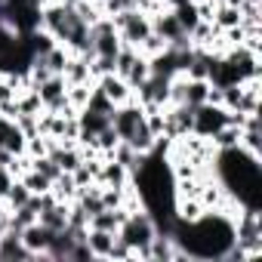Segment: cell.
I'll return each mask as SVG.
<instances>
[{"instance_id": "cell-1", "label": "cell", "mask_w": 262, "mask_h": 262, "mask_svg": "<svg viewBox=\"0 0 262 262\" xmlns=\"http://www.w3.org/2000/svg\"><path fill=\"white\" fill-rule=\"evenodd\" d=\"M155 234H158V219H155L148 210L126 213V219H123L120 228H117V237L133 247V259H136L139 250H148V244H151Z\"/></svg>"}, {"instance_id": "cell-2", "label": "cell", "mask_w": 262, "mask_h": 262, "mask_svg": "<svg viewBox=\"0 0 262 262\" xmlns=\"http://www.w3.org/2000/svg\"><path fill=\"white\" fill-rule=\"evenodd\" d=\"M111 22H114L117 34H120V40L129 43V47H139L151 34V16L142 13V10H136V7L120 10L117 16H111Z\"/></svg>"}, {"instance_id": "cell-3", "label": "cell", "mask_w": 262, "mask_h": 262, "mask_svg": "<svg viewBox=\"0 0 262 262\" xmlns=\"http://www.w3.org/2000/svg\"><path fill=\"white\" fill-rule=\"evenodd\" d=\"M225 123H228V111H225L222 105H210V102H204V105L194 108V129H191V133L210 139L216 129H222Z\"/></svg>"}, {"instance_id": "cell-4", "label": "cell", "mask_w": 262, "mask_h": 262, "mask_svg": "<svg viewBox=\"0 0 262 262\" xmlns=\"http://www.w3.org/2000/svg\"><path fill=\"white\" fill-rule=\"evenodd\" d=\"M53 234H56V231H50L43 222H31V225H25V228L19 231V237H22V244H25V250L31 253L34 262H40V259L47 256V247H50Z\"/></svg>"}, {"instance_id": "cell-5", "label": "cell", "mask_w": 262, "mask_h": 262, "mask_svg": "<svg viewBox=\"0 0 262 262\" xmlns=\"http://www.w3.org/2000/svg\"><path fill=\"white\" fill-rule=\"evenodd\" d=\"M96 90L117 108V105H123L126 99H133V90H129V83L123 80V77H117V74H105V77H99L96 80Z\"/></svg>"}, {"instance_id": "cell-6", "label": "cell", "mask_w": 262, "mask_h": 262, "mask_svg": "<svg viewBox=\"0 0 262 262\" xmlns=\"http://www.w3.org/2000/svg\"><path fill=\"white\" fill-rule=\"evenodd\" d=\"M0 262H34L31 253L25 250L19 231H13V228H7V234L0 237Z\"/></svg>"}, {"instance_id": "cell-7", "label": "cell", "mask_w": 262, "mask_h": 262, "mask_svg": "<svg viewBox=\"0 0 262 262\" xmlns=\"http://www.w3.org/2000/svg\"><path fill=\"white\" fill-rule=\"evenodd\" d=\"M151 31H155V34H161L167 43L185 34V28L179 25V19H176V13H173V10H161V13H155V16H151Z\"/></svg>"}, {"instance_id": "cell-8", "label": "cell", "mask_w": 262, "mask_h": 262, "mask_svg": "<svg viewBox=\"0 0 262 262\" xmlns=\"http://www.w3.org/2000/svg\"><path fill=\"white\" fill-rule=\"evenodd\" d=\"M83 241H86V247H90V253H93V259H108V253H111V244H114V231H102V228H86V234H83Z\"/></svg>"}, {"instance_id": "cell-9", "label": "cell", "mask_w": 262, "mask_h": 262, "mask_svg": "<svg viewBox=\"0 0 262 262\" xmlns=\"http://www.w3.org/2000/svg\"><path fill=\"white\" fill-rule=\"evenodd\" d=\"M96 182H99V185H108V188H123V185H129V170L120 167L117 161H108V158H105V164H102Z\"/></svg>"}, {"instance_id": "cell-10", "label": "cell", "mask_w": 262, "mask_h": 262, "mask_svg": "<svg viewBox=\"0 0 262 262\" xmlns=\"http://www.w3.org/2000/svg\"><path fill=\"white\" fill-rule=\"evenodd\" d=\"M62 77H65V83H96V80L90 77V59H86V56H74V53H71V59H68V65H65V71H62Z\"/></svg>"}, {"instance_id": "cell-11", "label": "cell", "mask_w": 262, "mask_h": 262, "mask_svg": "<svg viewBox=\"0 0 262 262\" xmlns=\"http://www.w3.org/2000/svg\"><path fill=\"white\" fill-rule=\"evenodd\" d=\"M237 151L247 155L250 161H262V129H241V139H237Z\"/></svg>"}, {"instance_id": "cell-12", "label": "cell", "mask_w": 262, "mask_h": 262, "mask_svg": "<svg viewBox=\"0 0 262 262\" xmlns=\"http://www.w3.org/2000/svg\"><path fill=\"white\" fill-rule=\"evenodd\" d=\"M213 25L219 28V31H228V28H234V25H241V10L237 7H228V4H216V10H213Z\"/></svg>"}, {"instance_id": "cell-13", "label": "cell", "mask_w": 262, "mask_h": 262, "mask_svg": "<svg viewBox=\"0 0 262 262\" xmlns=\"http://www.w3.org/2000/svg\"><path fill=\"white\" fill-rule=\"evenodd\" d=\"M93 86H96V83H68V90H65V102L80 114V111L86 108V102H90Z\"/></svg>"}, {"instance_id": "cell-14", "label": "cell", "mask_w": 262, "mask_h": 262, "mask_svg": "<svg viewBox=\"0 0 262 262\" xmlns=\"http://www.w3.org/2000/svg\"><path fill=\"white\" fill-rule=\"evenodd\" d=\"M148 77H151V62H148L145 56H136V59H133V65H129V71H126V77H123V80L129 83V90H136V86H139V83H145Z\"/></svg>"}, {"instance_id": "cell-15", "label": "cell", "mask_w": 262, "mask_h": 262, "mask_svg": "<svg viewBox=\"0 0 262 262\" xmlns=\"http://www.w3.org/2000/svg\"><path fill=\"white\" fill-rule=\"evenodd\" d=\"M237 139H241V126H234V123H225L222 129H216V133L210 136V142L216 145V151L237 148Z\"/></svg>"}, {"instance_id": "cell-16", "label": "cell", "mask_w": 262, "mask_h": 262, "mask_svg": "<svg viewBox=\"0 0 262 262\" xmlns=\"http://www.w3.org/2000/svg\"><path fill=\"white\" fill-rule=\"evenodd\" d=\"M50 191L56 194V201H74V198H77L74 176H71V173H59V176L53 179V188H50Z\"/></svg>"}, {"instance_id": "cell-17", "label": "cell", "mask_w": 262, "mask_h": 262, "mask_svg": "<svg viewBox=\"0 0 262 262\" xmlns=\"http://www.w3.org/2000/svg\"><path fill=\"white\" fill-rule=\"evenodd\" d=\"M68 59H71V50H68L65 43H56L50 53H43V62L50 65V71H53V74H62V71H65V65H68Z\"/></svg>"}, {"instance_id": "cell-18", "label": "cell", "mask_w": 262, "mask_h": 262, "mask_svg": "<svg viewBox=\"0 0 262 262\" xmlns=\"http://www.w3.org/2000/svg\"><path fill=\"white\" fill-rule=\"evenodd\" d=\"M207 93H210V80H188L185 83V105H191V108L204 105Z\"/></svg>"}, {"instance_id": "cell-19", "label": "cell", "mask_w": 262, "mask_h": 262, "mask_svg": "<svg viewBox=\"0 0 262 262\" xmlns=\"http://www.w3.org/2000/svg\"><path fill=\"white\" fill-rule=\"evenodd\" d=\"M4 198H7V207H10V210H16V207H25V204L31 201V191L25 188V182H22V179H13V185L7 188V194H4Z\"/></svg>"}, {"instance_id": "cell-20", "label": "cell", "mask_w": 262, "mask_h": 262, "mask_svg": "<svg viewBox=\"0 0 262 262\" xmlns=\"http://www.w3.org/2000/svg\"><path fill=\"white\" fill-rule=\"evenodd\" d=\"M19 179H22V182H25V188H28V191H31V194H43V191H50V188H53V182H50V179H47V176H43V173H37V170H34V167H31V170H28V173H22V176H19Z\"/></svg>"}, {"instance_id": "cell-21", "label": "cell", "mask_w": 262, "mask_h": 262, "mask_svg": "<svg viewBox=\"0 0 262 262\" xmlns=\"http://www.w3.org/2000/svg\"><path fill=\"white\" fill-rule=\"evenodd\" d=\"M164 50H167V40H164L161 34H155V31H151L139 47H136V53H139V56H145V59H155V56H161Z\"/></svg>"}, {"instance_id": "cell-22", "label": "cell", "mask_w": 262, "mask_h": 262, "mask_svg": "<svg viewBox=\"0 0 262 262\" xmlns=\"http://www.w3.org/2000/svg\"><path fill=\"white\" fill-rule=\"evenodd\" d=\"M31 167H34L37 173H43V176H47L50 182H53V179H56V176L62 173V167H59V164H56V161H53L50 155H43V158H34V161H31Z\"/></svg>"}, {"instance_id": "cell-23", "label": "cell", "mask_w": 262, "mask_h": 262, "mask_svg": "<svg viewBox=\"0 0 262 262\" xmlns=\"http://www.w3.org/2000/svg\"><path fill=\"white\" fill-rule=\"evenodd\" d=\"M86 108H90V111H99V114H114V105H111V102H108V99H105L96 86H93V93H90Z\"/></svg>"}, {"instance_id": "cell-24", "label": "cell", "mask_w": 262, "mask_h": 262, "mask_svg": "<svg viewBox=\"0 0 262 262\" xmlns=\"http://www.w3.org/2000/svg\"><path fill=\"white\" fill-rule=\"evenodd\" d=\"M59 4H68V7H74V4H77V0H59Z\"/></svg>"}]
</instances>
